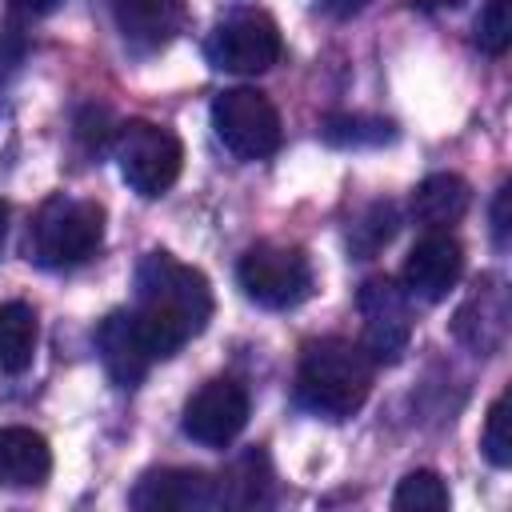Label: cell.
<instances>
[{
	"label": "cell",
	"mask_w": 512,
	"mask_h": 512,
	"mask_svg": "<svg viewBox=\"0 0 512 512\" xmlns=\"http://www.w3.org/2000/svg\"><path fill=\"white\" fill-rule=\"evenodd\" d=\"M152 360L176 356L196 340L212 320L208 276L192 264H180L172 252H148L136 264V304L128 308Z\"/></svg>",
	"instance_id": "cell-1"
},
{
	"label": "cell",
	"mask_w": 512,
	"mask_h": 512,
	"mask_svg": "<svg viewBox=\"0 0 512 512\" xmlns=\"http://www.w3.org/2000/svg\"><path fill=\"white\" fill-rule=\"evenodd\" d=\"M372 368V356L344 336L308 340L296 364V400L316 416L344 420L364 408L372 392Z\"/></svg>",
	"instance_id": "cell-2"
},
{
	"label": "cell",
	"mask_w": 512,
	"mask_h": 512,
	"mask_svg": "<svg viewBox=\"0 0 512 512\" xmlns=\"http://www.w3.org/2000/svg\"><path fill=\"white\" fill-rule=\"evenodd\" d=\"M104 204L84 196H48L28 224V260L40 268H76L104 240Z\"/></svg>",
	"instance_id": "cell-3"
},
{
	"label": "cell",
	"mask_w": 512,
	"mask_h": 512,
	"mask_svg": "<svg viewBox=\"0 0 512 512\" xmlns=\"http://www.w3.org/2000/svg\"><path fill=\"white\" fill-rule=\"evenodd\" d=\"M116 164H120L124 184L136 196L156 200L180 180L184 144L172 128L156 120H128L116 128Z\"/></svg>",
	"instance_id": "cell-4"
},
{
	"label": "cell",
	"mask_w": 512,
	"mask_h": 512,
	"mask_svg": "<svg viewBox=\"0 0 512 512\" xmlns=\"http://www.w3.org/2000/svg\"><path fill=\"white\" fill-rule=\"evenodd\" d=\"M236 280L252 304L272 312L296 308L312 296V264L296 244H276V240L252 244L236 264Z\"/></svg>",
	"instance_id": "cell-5"
},
{
	"label": "cell",
	"mask_w": 512,
	"mask_h": 512,
	"mask_svg": "<svg viewBox=\"0 0 512 512\" xmlns=\"http://www.w3.org/2000/svg\"><path fill=\"white\" fill-rule=\"evenodd\" d=\"M212 132L236 160H264L280 148V112L260 88H224L212 100Z\"/></svg>",
	"instance_id": "cell-6"
},
{
	"label": "cell",
	"mask_w": 512,
	"mask_h": 512,
	"mask_svg": "<svg viewBox=\"0 0 512 512\" xmlns=\"http://www.w3.org/2000/svg\"><path fill=\"white\" fill-rule=\"evenodd\" d=\"M280 48H284V40H280L276 20L268 12H256V8L224 16L204 40L208 64L220 72H240V76L268 72L280 60Z\"/></svg>",
	"instance_id": "cell-7"
},
{
	"label": "cell",
	"mask_w": 512,
	"mask_h": 512,
	"mask_svg": "<svg viewBox=\"0 0 512 512\" xmlns=\"http://www.w3.org/2000/svg\"><path fill=\"white\" fill-rule=\"evenodd\" d=\"M360 320H364V352L372 364H396L408 352L412 340V312H408V292L392 276H368L356 296Z\"/></svg>",
	"instance_id": "cell-8"
},
{
	"label": "cell",
	"mask_w": 512,
	"mask_h": 512,
	"mask_svg": "<svg viewBox=\"0 0 512 512\" xmlns=\"http://www.w3.org/2000/svg\"><path fill=\"white\" fill-rule=\"evenodd\" d=\"M248 424V392L244 384L228 380V376H216L208 384H200L188 404H184V436L204 444V448H228Z\"/></svg>",
	"instance_id": "cell-9"
},
{
	"label": "cell",
	"mask_w": 512,
	"mask_h": 512,
	"mask_svg": "<svg viewBox=\"0 0 512 512\" xmlns=\"http://www.w3.org/2000/svg\"><path fill=\"white\" fill-rule=\"evenodd\" d=\"M132 508L140 512H208L220 508L216 476L200 468H152L132 488Z\"/></svg>",
	"instance_id": "cell-10"
},
{
	"label": "cell",
	"mask_w": 512,
	"mask_h": 512,
	"mask_svg": "<svg viewBox=\"0 0 512 512\" xmlns=\"http://www.w3.org/2000/svg\"><path fill=\"white\" fill-rule=\"evenodd\" d=\"M460 272H464V248H460V240L448 236V232H428L408 252L400 280H404V292L436 304V300H444L460 284Z\"/></svg>",
	"instance_id": "cell-11"
},
{
	"label": "cell",
	"mask_w": 512,
	"mask_h": 512,
	"mask_svg": "<svg viewBox=\"0 0 512 512\" xmlns=\"http://www.w3.org/2000/svg\"><path fill=\"white\" fill-rule=\"evenodd\" d=\"M452 332L460 344H468L472 352L480 356H492L504 348V336H508V288L500 276H484L468 300L460 304L456 320H452Z\"/></svg>",
	"instance_id": "cell-12"
},
{
	"label": "cell",
	"mask_w": 512,
	"mask_h": 512,
	"mask_svg": "<svg viewBox=\"0 0 512 512\" xmlns=\"http://www.w3.org/2000/svg\"><path fill=\"white\" fill-rule=\"evenodd\" d=\"M112 16L116 28L124 36V44L140 56L168 48L188 20L184 0H112Z\"/></svg>",
	"instance_id": "cell-13"
},
{
	"label": "cell",
	"mask_w": 512,
	"mask_h": 512,
	"mask_svg": "<svg viewBox=\"0 0 512 512\" xmlns=\"http://www.w3.org/2000/svg\"><path fill=\"white\" fill-rule=\"evenodd\" d=\"M96 352H100L104 372H108L112 384H120V388H136V384L148 376V368L156 364L128 308L108 312V316L100 320V328H96Z\"/></svg>",
	"instance_id": "cell-14"
},
{
	"label": "cell",
	"mask_w": 512,
	"mask_h": 512,
	"mask_svg": "<svg viewBox=\"0 0 512 512\" xmlns=\"http://www.w3.org/2000/svg\"><path fill=\"white\" fill-rule=\"evenodd\" d=\"M52 472V448L32 428H0V488H40Z\"/></svg>",
	"instance_id": "cell-15"
},
{
	"label": "cell",
	"mask_w": 512,
	"mask_h": 512,
	"mask_svg": "<svg viewBox=\"0 0 512 512\" xmlns=\"http://www.w3.org/2000/svg\"><path fill=\"white\" fill-rule=\"evenodd\" d=\"M472 204V188L456 172H432L412 192V216L428 232H448Z\"/></svg>",
	"instance_id": "cell-16"
},
{
	"label": "cell",
	"mask_w": 512,
	"mask_h": 512,
	"mask_svg": "<svg viewBox=\"0 0 512 512\" xmlns=\"http://www.w3.org/2000/svg\"><path fill=\"white\" fill-rule=\"evenodd\" d=\"M36 340H40L36 308L24 304V300L0 304V368H4L8 376H20V372L32 368Z\"/></svg>",
	"instance_id": "cell-17"
},
{
	"label": "cell",
	"mask_w": 512,
	"mask_h": 512,
	"mask_svg": "<svg viewBox=\"0 0 512 512\" xmlns=\"http://www.w3.org/2000/svg\"><path fill=\"white\" fill-rule=\"evenodd\" d=\"M220 484V508H252L268 500V484H272V468L268 456L260 448L244 452L240 460H232L228 472L216 476Z\"/></svg>",
	"instance_id": "cell-18"
},
{
	"label": "cell",
	"mask_w": 512,
	"mask_h": 512,
	"mask_svg": "<svg viewBox=\"0 0 512 512\" xmlns=\"http://www.w3.org/2000/svg\"><path fill=\"white\" fill-rule=\"evenodd\" d=\"M448 504H452L448 484H444L432 468L408 472V476L396 484V492H392V508H396V512H444Z\"/></svg>",
	"instance_id": "cell-19"
},
{
	"label": "cell",
	"mask_w": 512,
	"mask_h": 512,
	"mask_svg": "<svg viewBox=\"0 0 512 512\" xmlns=\"http://www.w3.org/2000/svg\"><path fill=\"white\" fill-rule=\"evenodd\" d=\"M396 224H400L396 204H392V200H376V204H368L364 216L352 224L348 248H352L356 256H372V252H380V248L396 236Z\"/></svg>",
	"instance_id": "cell-20"
},
{
	"label": "cell",
	"mask_w": 512,
	"mask_h": 512,
	"mask_svg": "<svg viewBox=\"0 0 512 512\" xmlns=\"http://www.w3.org/2000/svg\"><path fill=\"white\" fill-rule=\"evenodd\" d=\"M392 124L388 120H372V116H328L324 120V140L340 144V148H364V144H384L392 140Z\"/></svg>",
	"instance_id": "cell-21"
},
{
	"label": "cell",
	"mask_w": 512,
	"mask_h": 512,
	"mask_svg": "<svg viewBox=\"0 0 512 512\" xmlns=\"http://www.w3.org/2000/svg\"><path fill=\"white\" fill-rule=\"evenodd\" d=\"M472 40L480 52L504 56L512 44V0H484L480 16L472 24Z\"/></svg>",
	"instance_id": "cell-22"
},
{
	"label": "cell",
	"mask_w": 512,
	"mask_h": 512,
	"mask_svg": "<svg viewBox=\"0 0 512 512\" xmlns=\"http://www.w3.org/2000/svg\"><path fill=\"white\" fill-rule=\"evenodd\" d=\"M480 448L488 456L492 468H508L512 464V416H508V392H500L488 404L484 416V432H480Z\"/></svg>",
	"instance_id": "cell-23"
},
{
	"label": "cell",
	"mask_w": 512,
	"mask_h": 512,
	"mask_svg": "<svg viewBox=\"0 0 512 512\" xmlns=\"http://www.w3.org/2000/svg\"><path fill=\"white\" fill-rule=\"evenodd\" d=\"M508 204H512V184H500L492 200V240L496 248H508Z\"/></svg>",
	"instance_id": "cell-24"
},
{
	"label": "cell",
	"mask_w": 512,
	"mask_h": 512,
	"mask_svg": "<svg viewBox=\"0 0 512 512\" xmlns=\"http://www.w3.org/2000/svg\"><path fill=\"white\" fill-rule=\"evenodd\" d=\"M368 4H372V0H320V8H324L332 20H352V16H360Z\"/></svg>",
	"instance_id": "cell-25"
},
{
	"label": "cell",
	"mask_w": 512,
	"mask_h": 512,
	"mask_svg": "<svg viewBox=\"0 0 512 512\" xmlns=\"http://www.w3.org/2000/svg\"><path fill=\"white\" fill-rule=\"evenodd\" d=\"M12 4V12H20V16H48V12H56L64 0H8Z\"/></svg>",
	"instance_id": "cell-26"
},
{
	"label": "cell",
	"mask_w": 512,
	"mask_h": 512,
	"mask_svg": "<svg viewBox=\"0 0 512 512\" xmlns=\"http://www.w3.org/2000/svg\"><path fill=\"white\" fill-rule=\"evenodd\" d=\"M4 236H8V204L0 200V252H4Z\"/></svg>",
	"instance_id": "cell-27"
},
{
	"label": "cell",
	"mask_w": 512,
	"mask_h": 512,
	"mask_svg": "<svg viewBox=\"0 0 512 512\" xmlns=\"http://www.w3.org/2000/svg\"><path fill=\"white\" fill-rule=\"evenodd\" d=\"M420 8H456L460 0H416Z\"/></svg>",
	"instance_id": "cell-28"
}]
</instances>
